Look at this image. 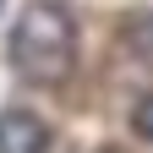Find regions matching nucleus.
I'll use <instances>...</instances> for the list:
<instances>
[{
    "label": "nucleus",
    "instance_id": "1",
    "mask_svg": "<svg viewBox=\"0 0 153 153\" xmlns=\"http://www.w3.org/2000/svg\"><path fill=\"white\" fill-rule=\"evenodd\" d=\"M11 71L33 88H60L76 71V22L60 0H33L11 27Z\"/></svg>",
    "mask_w": 153,
    "mask_h": 153
},
{
    "label": "nucleus",
    "instance_id": "2",
    "mask_svg": "<svg viewBox=\"0 0 153 153\" xmlns=\"http://www.w3.org/2000/svg\"><path fill=\"white\" fill-rule=\"evenodd\" d=\"M49 148V126L27 109H6L0 115V153H44Z\"/></svg>",
    "mask_w": 153,
    "mask_h": 153
},
{
    "label": "nucleus",
    "instance_id": "3",
    "mask_svg": "<svg viewBox=\"0 0 153 153\" xmlns=\"http://www.w3.org/2000/svg\"><path fill=\"white\" fill-rule=\"evenodd\" d=\"M131 131H137V137H148V142H153V93H142V99L131 104Z\"/></svg>",
    "mask_w": 153,
    "mask_h": 153
}]
</instances>
